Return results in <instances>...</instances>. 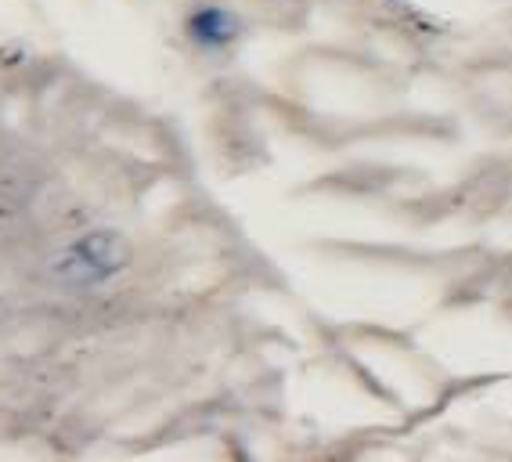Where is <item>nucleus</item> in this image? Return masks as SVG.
<instances>
[{
  "label": "nucleus",
  "instance_id": "f257e3e1",
  "mask_svg": "<svg viewBox=\"0 0 512 462\" xmlns=\"http://www.w3.org/2000/svg\"><path fill=\"white\" fill-rule=\"evenodd\" d=\"M130 246L116 231H91L51 260V275L65 286H98L127 268Z\"/></svg>",
  "mask_w": 512,
  "mask_h": 462
},
{
  "label": "nucleus",
  "instance_id": "f03ea898",
  "mask_svg": "<svg viewBox=\"0 0 512 462\" xmlns=\"http://www.w3.org/2000/svg\"><path fill=\"white\" fill-rule=\"evenodd\" d=\"M188 37L195 40L199 47H228L231 40L238 37V19L231 11L217 8V4H206V8L192 11V19H188Z\"/></svg>",
  "mask_w": 512,
  "mask_h": 462
}]
</instances>
